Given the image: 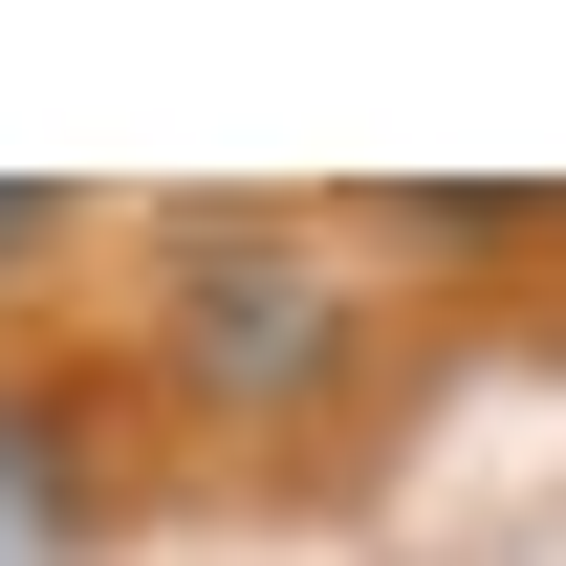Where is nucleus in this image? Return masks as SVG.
<instances>
[{
	"label": "nucleus",
	"instance_id": "obj_1",
	"mask_svg": "<svg viewBox=\"0 0 566 566\" xmlns=\"http://www.w3.org/2000/svg\"><path fill=\"white\" fill-rule=\"evenodd\" d=\"M327 349H349V305H327V262H305V240H240V218H197V240H175V370H197L218 415L327 392Z\"/></svg>",
	"mask_w": 566,
	"mask_h": 566
},
{
	"label": "nucleus",
	"instance_id": "obj_2",
	"mask_svg": "<svg viewBox=\"0 0 566 566\" xmlns=\"http://www.w3.org/2000/svg\"><path fill=\"white\" fill-rule=\"evenodd\" d=\"M87 523V458H66V392H0V566H44Z\"/></svg>",
	"mask_w": 566,
	"mask_h": 566
},
{
	"label": "nucleus",
	"instance_id": "obj_3",
	"mask_svg": "<svg viewBox=\"0 0 566 566\" xmlns=\"http://www.w3.org/2000/svg\"><path fill=\"white\" fill-rule=\"evenodd\" d=\"M44 240H66V197H44V175H0V262H44Z\"/></svg>",
	"mask_w": 566,
	"mask_h": 566
}]
</instances>
